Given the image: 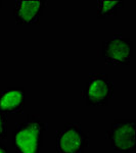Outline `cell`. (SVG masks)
Masks as SVG:
<instances>
[{
    "label": "cell",
    "mask_w": 136,
    "mask_h": 153,
    "mask_svg": "<svg viewBox=\"0 0 136 153\" xmlns=\"http://www.w3.org/2000/svg\"><path fill=\"white\" fill-rule=\"evenodd\" d=\"M47 130V123L36 114H29L23 122L16 123L12 131L16 153H41L44 133Z\"/></svg>",
    "instance_id": "cell-1"
},
{
    "label": "cell",
    "mask_w": 136,
    "mask_h": 153,
    "mask_svg": "<svg viewBox=\"0 0 136 153\" xmlns=\"http://www.w3.org/2000/svg\"><path fill=\"white\" fill-rule=\"evenodd\" d=\"M87 106H108L114 97V83L105 73H90L81 92Z\"/></svg>",
    "instance_id": "cell-2"
},
{
    "label": "cell",
    "mask_w": 136,
    "mask_h": 153,
    "mask_svg": "<svg viewBox=\"0 0 136 153\" xmlns=\"http://www.w3.org/2000/svg\"><path fill=\"white\" fill-rule=\"evenodd\" d=\"M135 120H115L105 131L114 153H136Z\"/></svg>",
    "instance_id": "cell-3"
},
{
    "label": "cell",
    "mask_w": 136,
    "mask_h": 153,
    "mask_svg": "<svg viewBox=\"0 0 136 153\" xmlns=\"http://www.w3.org/2000/svg\"><path fill=\"white\" fill-rule=\"evenodd\" d=\"M134 54L133 40L124 37L121 33H115L111 39L102 41L101 55L108 65H130Z\"/></svg>",
    "instance_id": "cell-4"
},
{
    "label": "cell",
    "mask_w": 136,
    "mask_h": 153,
    "mask_svg": "<svg viewBox=\"0 0 136 153\" xmlns=\"http://www.w3.org/2000/svg\"><path fill=\"white\" fill-rule=\"evenodd\" d=\"M89 146V134L79 122H67L56 131V153H84Z\"/></svg>",
    "instance_id": "cell-5"
},
{
    "label": "cell",
    "mask_w": 136,
    "mask_h": 153,
    "mask_svg": "<svg viewBox=\"0 0 136 153\" xmlns=\"http://www.w3.org/2000/svg\"><path fill=\"white\" fill-rule=\"evenodd\" d=\"M48 5L46 0H16L13 16L16 25H38Z\"/></svg>",
    "instance_id": "cell-6"
},
{
    "label": "cell",
    "mask_w": 136,
    "mask_h": 153,
    "mask_svg": "<svg viewBox=\"0 0 136 153\" xmlns=\"http://www.w3.org/2000/svg\"><path fill=\"white\" fill-rule=\"evenodd\" d=\"M26 106V90L23 87L0 89V112L4 115L21 114Z\"/></svg>",
    "instance_id": "cell-7"
},
{
    "label": "cell",
    "mask_w": 136,
    "mask_h": 153,
    "mask_svg": "<svg viewBox=\"0 0 136 153\" xmlns=\"http://www.w3.org/2000/svg\"><path fill=\"white\" fill-rule=\"evenodd\" d=\"M96 18L97 19H105L111 16H116L118 11L124 7V1H107L98 0L96 2Z\"/></svg>",
    "instance_id": "cell-8"
},
{
    "label": "cell",
    "mask_w": 136,
    "mask_h": 153,
    "mask_svg": "<svg viewBox=\"0 0 136 153\" xmlns=\"http://www.w3.org/2000/svg\"><path fill=\"white\" fill-rule=\"evenodd\" d=\"M7 117L0 112V141H4L7 138Z\"/></svg>",
    "instance_id": "cell-9"
},
{
    "label": "cell",
    "mask_w": 136,
    "mask_h": 153,
    "mask_svg": "<svg viewBox=\"0 0 136 153\" xmlns=\"http://www.w3.org/2000/svg\"><path fill=\"white\" fill-rule=\"evenodd\" d=\"M0 153H9V150L7 148L6 144L0 141Z\"/></svg>",
    "instance_id": "cell-10"
},
{
    "label": "cell",
    "mask_w": 136,
    "mask_h": 153,
    "mask_svg": "<svg viewBox=\"0 0 136 153\" xmlns=\"http://www.w3.org/2000/svg\"><path fill=\"white\" fill-rule=\"evenodd\" d=\"M2 8V1H0V10H1Z\"/></svg>",
    "instance_id": "cell-11"
}]
</instances>
